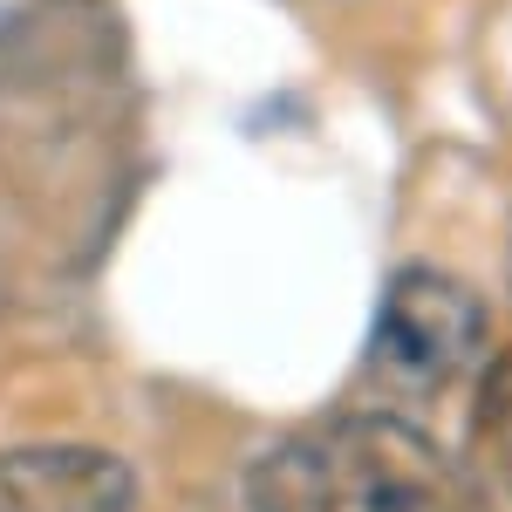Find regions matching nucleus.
I'll return each instance as SVG.
<instances>
[{
    "label": "nucleus",
    "instance_id": "nucleus-4",
    "mask_svg": "<svg viewBox=\"0 0 512 512\" xmlns=\"http://www.w3.org/2000/svg\"><path fill=\"white\" fill-rule=\"evenodd\" d=\"M478 417L492 431H512V355L499 369H485V390H478Z\"/></svg>",
    "mask_w": 512,
    "mask_h": 512
},
{
    "label": "nucleus",
    "instance_id": "nucleus-1",
    "mask_svg": "<svg viewBox=\"0 0 512 512\" xmlns=\"http://www.w3.org/2000/svg\"><path fill=\"white\" fill-rule=\"evenodd\" d=\"M246 512H472V499L424 431L342 417L274 444L246 478Z\"/></svg>",
    "mask_w": 512,
    "mask_h": 512
},
{
    "label": "nucleus",
    "instance_id": "nucleus-2",
    "mask_svg": "<svg viewBox=\"0 0 512 512\" xmlns=\"http://www.w3.org/2000/svg\"><path fill=\"white\" fill-rule=\"evenodd\" d=\"M485 349V308L465 280L410 267L390 280L376 335H369V376L396 396H444Z\"/></svg>",
    "mask_w": 512,
    "mask_h": 512
},
{
    "label": "nucleus",
    "instance_id": "nucleus-3",
    "mask_svg": "<svg viewBox=\"0 0 512 512\" xmlns=\"http://www.w3.org/2000/svg\"><path fill=\"white\" fill-rule=\"evenodd\" d=\"M0 512H137V472L103 444L0 451Z\"/></svg>",
    "mask_w": 512,
    "mask_h": 512
}]
</instances>
